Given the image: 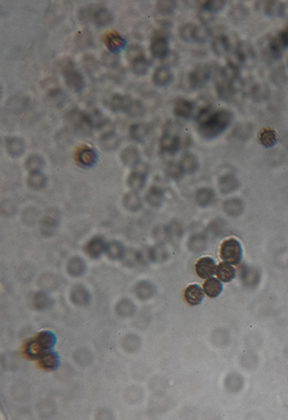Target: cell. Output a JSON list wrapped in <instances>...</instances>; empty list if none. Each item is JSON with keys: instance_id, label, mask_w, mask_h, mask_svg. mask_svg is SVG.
Masks as SVG:
<instances>
[{"instance_id": "cell-1", "label": "cell", "mask_w": 288, "mask_h": 420, "mask_svg": "<svg viewBox=\"0 0 288 420\" xmlns=\"http://www.w3.org/2000/svg\"><path fill=\"white\" fill-rule=\"evenodd\" d=\"M233 118V113L228 110L203 109L196 117L198 133L206 140L216 139L227 130Z\"/></svg>"}, {"instance_id": "cell-2", "label": "cell", "mask_w": 288, "mask_h": 420, "mask_svg": "<svg viewBox=\"0 0 288 420\" xmlns=\"http://www.w3.org/2000/svg\"><path fill=\"white\" fill-rule=\"evenodd\" d=\"M66 121L74 133L79 135H89L94 130L90 116L80 109H73L72 111H69L68 115L66 116Z\"/></svg>"}, {"instance_id": "cell-3", "label": "cell", "mask_w": 288, "mask_h": 420, "mask_svg": "<svg viewBox=\"0 0 288 420\" xmlns=\"http://www.w3.org/2000/svg\"><path fill=\"white\" fill-rule=\"evenodd\" d=\"M62 76H64L65 83L69 89L75 91V93H81L86 87V80L79 69L75 67L74 62L72 60H67L64 62L61 66Z\"/></svg>"}, {"instance_id": "cell-4", "label": "cell", "mask_w": 288, "mask_h": 420, "mask_svg": "<svg viewBox=\"0 0 288 420\" xmlns=\"http://www.w3.org/2000/svg\"><path fill=\"white\" fill-rule=\"evenodd\" d=\"M219 255L220 259L224 261V262L231 263L233 266H236L242 261V255L243 250L242 246L240 244V241L235 238H228L226 240H224L220 245L219 249Z\"/></svg>"}, {"instance_id": "cell-5", "label": "cell", "mask_w": 288, "mask_h": 420, "mask_svg": "<svg viewBox=\"0 0 288 420\" xmlns=\"http://www.w3.org/2000/svg\"><path fill=\"white\" fill-rule=\"evenodd\" d=\"M74 158H75L76 164L82 169H91L94 168L98 162V154L94 148L82 145L79 148H76L74 153Z\"/></svg>"}, {"instance_id": "cell-6", "label": "cell", "mask_w": 288, "mask_h": 420, "mask_svg": "<svg viewBox=\"0 0 288 420\" xmlns=\"http://www.w3.org/2000/svg\"><path fill=\"white\" fill-rule=\"evenodd\" d=\"M150 53L153 58L160 59V60L167 58L169 54V44L167 36L161 34V32L154 34L150 42Z\"/></svg>"}, {"instance_id": "cell-7", "label": "cell", "mask_w": 288, "mask_h": 420, "mask_svg": "<svg viewBox=\"0 0 288 420\" xmlns=\"http://www.w3.org/2000/svg\"><path fill=\"white\" fill-rule=\"evenodd\" d=\"M210 68L209 66L206 65H201L198 66L191 71L188 75V83H189V87L191 89H199V88H203L208 82L210 79Z\"/></svg>"}, {"instance_id": "cell-8", "label": "cell", "mask_w": 288, "mask_h": 420, "mask_svg": "<svg viewBox=\"0 0 288 420\" xmlns=\"http://www.w3.org/2000/svg\"><path fill=\"white\" fill-rule=\"evenodd\" d=\"M104 44L109 52L113 54H118L120 51H123L127 46V40L123 35H120L118 31L106 32L104 38Z\"/></svg>"}, {"instance_id": "cell-9", "label": "cell", "mask_w": 288, "mask_h": 420, "mask_svg": "<svg viewBox=\"0 0 288 420\" xmlns=\"http://www.w3.org/2000/svg\"><path fill=\"white\" fill-rule=\"evenodd\" d=\"M106 248H108V242L101 235H95L84 245V252L91 259H99L103 254L106 253Z\"/></svg>"}, {"instance_id": "cell-10", "label": "cell", "mask_w": 288, "mask_h": 420, "mask_svg": "<svg viewBox=\"0 0 288 420\" xmlns=\"http://www.w3.org/2000/svg\"><path fill=\"white\" fill-rule=\"evenodd\" d=\"M217 266L218 264L212 257L204 256L201 257L196 262V264H195V270H196L198 277L203 279H208L216 274Z\"/></svg>"}, {"instance_id": "cell-11", "label": "cell", "mask_w": 288, "mask_h": 420, "mask_svg": "<svg viewBox=\"0 0 288 420\" xmlns=\"http://www.w3.org/2000/svg\"><path fill=\"white\" fill-rule=\"evenodd\" d=\"M133 103H134V98L129 97L127 95L116 94L110 99V108L113 112H123L125 115H128Z\"/></svg>"}, {"instance_id": "cell-12", "label": "cell", "mask_w": 288, "mask_h": 420, "mask_svg": "<svg viewBox=\"0 0 288 420\" xmlns=\"http://www.w3.org/2000/svg\"><path fill=\"white\" fill-rule=\"evenodd\" d=\"M114 20V16H113V13L111 12L109 8H106V7H103V6H96V8L94 10V14H92V20L91 22H94L96 27L98 28H103V27H106V25H110L112 23Z\"/></svg>"}, {"instance_id": "cell-13", "label": "cell", "mask_w": 288, "mask_h": 420, "mask_svg": "<svg viewBox=\"0 0 288 420\" xmlns=\"http://www.w3.org/2000/svg\"><path fill=\"white\" fill-rule=\"evenodd\" d=\"M195 111V105L193 102L188 101L186 98H179L176 99L174 104V115L181 118V119L188 120L190 119L194 115Z\"/></svg>"}, {"instance_id": "cell-14", "label": "cell", "mask_w": 288, "mask_h": 420, "mask_svg": "<svg viewBox=\"0 0 288 420\" xmlns=\"http://www.w3.org/2000/svg\"><path fill=\"white\" fill-rule=\"evenodd\" d=\"M120 160L129 168H136L141 163V155L136 147L128 146L120 154Z\"/></svg>"}, {"instance_id": "cell-15", "label": "cell", "mask_w": 288, "mask_h": 420, "mask_svg": "<svg viewBox=\"0 0 288 420\" xmlns=\"http://www.w3.org/2000/svg\"><path fill=\"white\" fill-rule=\"evenodd\" d=\"M38 364L42 370L52 372L58 370L59 366H60V358H59V355L57 352L51 350V351H47L44 353V355L40 356V358L38 359Z\"/></svg>"}, {"instance_id": "cell-16", "label": "cell", "mask_w": 288, "mask_h": 420, "mask_svg": "<svg viewBox=\"0 0 288 420\" xmlns=\"http://www.w3.org/2000/svg\"><path fill=\"white\" fill-rule=\"evenodd\" d=\"M5 147L7 153L12 157H18L25 152V142L18 136H9L5 140Z\"/></svg>"}, {"instance_id": "cell-17", "label": "cell", "mask_w": 288, "mask_h": 420, "mask_svg": "<svg viewBox=\"0 0 288 420\" xmlns=\"http://www.w3.org/2000/svg\"><path fill=\"white\" fill-rule=\"evenodd\" d=\"M173 81V73L167 66H159L152 75V82L157 87H167Z\"/></svg>"}, {"instance_id": "cell-18", "label": "cell", "mask_w": 288, "mask_h": 420, "mask_svg": "<svg viewBox=\"0 0 288 420\" xmlns=\"http://www.w3.org/2000/svg\"><path fill=\"white\" fill-rule=\"evenodd\" d=\"M204 290H203L201 286L197 284H191L184 290L183 297L184 300L189 305L197 306L204 299Z\"/></svg>"}, {"instance_id": "cell-19", "label": "cell", "mask_w": 288, "mask_h": 420, "mask_svg": "<svg viewBox=\"0 0 288 420\" xmlns=\"http://www.w3.org/2000/svg\"><path fill=\"white\" fill-rule=\"evenodd\" d=\"M161 152L167 154H175L180 148V140L176 135L171 133H165L159 140Z\"/></svg>"}, {"instance_id": "cell-20", "label": "cell", "mask_w": 288, "mask_h": 420, "mask_svg": "<svg viewBox=\"0 0 288 420\" xmlns=\"http://www.w3.org/2000/svg\"><path fill=\"white\" fill-rule=\"evenodd\" d=\"M58 226H59V219L57 218V216L52 215V213H46V215L42 218V220H40V224H39L40 232H42V234L45 235V237H51V235H53L55 233V231H57Z\"/></svg>"}, {"instance_id": "cell-21", "label": "cell", "mask_w": 288, "mask_h": 420, "mask_svg": "<svg viewBox=\"0 0 288 420\" xmlns=\"http://www.w3.org/2000/svg\"><path fill=\"white\" fill-rule=\"evenodd\" d=\"M66 270H67V272L72 277H81L87 270V264L82 257L72 256L71 259L68 260L67 266H66Z\"/></svg>"}, {"instance_id": "cell-22", "label": "cell", "mask_w": 288, "mask_h": 420, "mask_svg": "<svg viewBox=\"0 0 288 420\" xmlns=\"http://www.w3.org/2000/svg\"><path fill=\"white\" fill-rule=\"evenodd\" d=\"M71 299L77 306H86L90 303V293L83 285L74 286L71 291Z\"/></svg>"}, {"instance_id": "cell-23", "label": "cell", "mask_w": 288, "mask_h": 420, "mask_svg": "<svg viewBox=\"0 0 288 420\" xmlns=\"http://www.w3.org/2000/svg\"><path fill=\"white\" fill-rule=\"evenodd\" d=\"M35 338L37 343L43 349L44 352L51 351L55 346V344H57V337H55V335L50 330L40 331Z\"/></svg>"}, {"instance_id": "cell-24", "label": "cell", "mask_w": 288, "mask_h": 420, "mask_svg": "<svg viewBox=\"0 0 288 420\" xmlns=\"http://www.w3.org/2000/svg\"><path fill=\"white\" fill-rule=\"evenodd\" d=\"M146 183V175L141 171H132L127 178V185L133 192H140L143 190Z\"/></svg>"}, {"instance_id": "cell-25", "label": "cell", "mask_w": 288, "mask_h": 420, "mask_svg": "<svg viewBox=\"0 0 288 420\" xmlns=\"http://www.w3.org/2000/svg\"><path fill=\"white\" fill-rule=\"evenodd\" d=\"M150 132V126L145 123H136L129 127V136L136 142H143Z\"/></svg>"}, {"instance_id": "cell-26", "label": "cell", "mask_w": 288, "mask_h": 420, "mask_svg": "<svg viewBox=\"0 0 288 420\" xmlns=\"http://www.w3.org/2000/svg\"><path fill=\"white\" fill-rule=\"evenodd\" d=\"M216 275H217L218 279H220L221 282L228 283V282H232L235 278L236 270L234 269L233 264L227 263V262H223V263L218 264V266H217Z\"/></svg>"}, {"instance_id": "cell-27", "label": "cell", "mask_w": 288, "mask_h": 420, "mask_svg": "<svg viewBox=\"0 0 288 420\" xmlns=\"http://www.w3.org/2000/svg\"><path fill=\"white\" fill-rule=\"evenodd\" d=\"M99 142H101L102 148L106 150V152H113V150L118 149V147L120 146L121 140L120 136L114 133V132H108V133L101 136Z\"/></svg>"}, {"instance_id": "cell-28", "label": "cell", "mask_w": 288, "mask_h": 420, "mask_svg": "<svg viewBox=\"0 0 288 420\" xmlns=\"http://www.w3.org/2000/svg\"><path fill=\"white\" fill-rule=\"evenodd\" d=\"M258 142L265 148H273L278 142V135L271 128H263L257 134Z\"/></svg>"}, {"instance_id": "cell-29", "label": "cell", "mask_w": 288, "mask_h": 420, "mask_svg": "<svg viewBox=\"0 0 288 420\" xmlns=\"http://www.w3.org/2000/svg\"><path fill=\"white\" fill-rule=\"evenodd\" d=\"M203 290L209 298H217L223 292V284H221L220 279L210 277L205 279L204 284H203Z\"/></svg>"}, {"instance_id": "cell-30", "label": "cell", "mask_w": 288, "mask_h": 420, "mask_svg": "<svg viewBox=\"0 0 288 420\" xmlns=\"http://www.w3.org/2000/svg\"><path fill=\"white\" fill-rule=\"evenodd\" d=\"M129 64H131L132 72L138 76L145 75L147 71H149V68L151 67V61L149 59H146L145 56L134 59V60L129 62Z\"/></svg>"}, {"instance_id": "cell-31", "label": "cell", "mask_w": 288, "mask_h": 420, "mask_svg": "<svg viewBox=\"0 0 288 420\" xmlns=\"http://www.w3.org/2000/svg\"><path fill=\"white\" fill-rule=\"evenodd\" d=\"M125 253H126V248L123 242L113 240L108 244V248H106V255L109 256L110 260H121L124 259Z\"/></svg>"}, {"instance_id": "cell-32", "label": "cell", "mask_w": 288, "mask_h": 420, "mask_svg": "<svg viewBox=\"0 0 288 420\" xmlns=\"http://www.w3.org/2000/svg\"><path fill=\"white\" fill-rule=\"evenodd\" d=\"M27 183H28L29 189H31L34 191H39V190H43L44 187L46 186L47 178L42 171L31 172V173H29Z\"/></svg>"}, {"instance_id": "cell-33", "label": "cell", "mask_w": 288, "mask_h": 420, "mask_svg": "<svg viewBox=\"0 0 288 420\" xmlns=\"http://www.w3.org/2000/svg\"><path fill=\"white\" fill-rule=\"evenodd\" d=\"M23 353L28 359H39L40 356L44 355L45 352L43 351L40 345L37 343L36 338H31L30 341H28L27 343L24 344Z\"/></svg>"}, {"instance_id": "cell-34", "label": "cell", "mask_w": 288, "mask_h": 420, "mask_svg": "<svg viewBox=\"0 0 288 420\" xmlns=\"http://www.w3.org/2000/svg\"><path fill=\"white\" fill-rule=\"evenodd\" d=\"M134 292H135L136 297H138L139 299L146 300V299H149V298H151V297L153 296L154 287H153L152 284H151L150 282L141 281V282H139L138 284L135 285Z\"/></svg>"}, {"instance_id": "cell-35", "label": "cell", "mask_w": 288, "mask_h": 420, "mask_svg": "<svg viewBox=\"0 0 288 420\" xmlns=\"http://www.w3.org/2000/svg\"><path fill=\"white\" fill-rule=\"evenodd\" d=\"M124 207L126 208L128 211H138V210L141 209L142 207V201L141 198L139 197V194L136 192H129L126 195H125L123 199Z\"/></svg>"}, {"instance_id": "cell-36", "label": "cell", "mask_w": 288, "mask_h": 420, "mask_svg": "<svg viewBox=\"0 0 288 420\" xmlns=\"http://www.w3.org/2000/svg\"><path fill=\"white\" fill-rule=\"evenodd\" d=\"M212 51L215 52L217 56H224V54L228 53V51L231 49V45H230V40H228L227 36L225 35H220V36H217V37L213 39L212 42Z\"/></svg>"}, {"instance_id": "cell-37", "label": "cell", "mask_w": 288, "mask_h": 420, "mask_svg": "<svg viewBox=\"0 0 288 420\" xmlns=\"http://www.w3.org/2000/svg\"><path fill=\"white\" fill-rule=\"evenodd\" d=\"M217 94L221 99H223V101L230 102L231 99H233L235 91H234L233 86H232V83L221 79L220 82L217 83Z\"/></svg>"}, {"instance_id": "cell-38", "label": "cell", "mask_w": 288, "mask_h": 420, "mask_svg": "<svg viewBox=\"0 0 288 420\" xmlns=\"http://www.w3.org/2000/svg\"><path fill=\"white\" fill-rule=\"evenodd\" d=\"M180 167L182 169L183 172L193 173L194 171H196L198 168L197 157L190 153L184 154L180 161Z\"/></svg>"}, {"instance_id": "cell-39", "label": "cell", "mask_w": 288, "mask_h": 420, "mask_svg": "<svg viewBox=\"0 0 288 420\" xmlns=\"http://www.w3.org/2000/svg\"><path fill=\"white\" fill-rule=\"evenodd\" d=\"M25 169L29 172H38V171H42V169L44 168V165H45V161H44V158L40 156L38 154H32L30 156L27 157V160H25Z\"/></svg>"}, {"instance_id": "cell-40", "label": "cell", "mask_w": 288, "mask_h": 420, "mask_svg": "<svg viewBox=\"0 0 288 420\" xmlns=\"http://www.w3.org/2000/svg\"><path fill=\"white\" fill-rule=\"evenodd\" d=\"M238 186H239L238 179L232 175H226V176L221 177V179L219 180V187L221 192L225 194L231 193L232 191L236 190V187Z\"/></svg>"}, {"instance_id": "cell-41", "label": "cell", "mask_w": 288, "mask_h": 420, "mask_svg": "<svg viewBox=\"0 0 288 420\" xmlns=\"http://www.w3.org/2000/svg\"><path fill=\"white\" fill-rule=\"evenodd\" d=\"M224 210L227 215L238 216L243 211V204L239 199H231L224 204Z\"/></svg>"}, {"instance_id": "cell-42", "label": "cell", "mask_w": 288, "mask_h": 420, "mask_svg": "<svg viewBox=\"0 0 288 420\" xmlns=\"http://www.w3.org/2000/svg\"><path fill=\"white\" fill-rule=\"evenodd\" d=\"M250 95H252V98L255 102H263L267 101L269 96H270V90H269V88L265 84L258 83L253 87Z\"/></svg>"}, {"instance_id": "cell-43", "label": "cell", "mask_w": 288, "mask_h": 420, "mask_svg": "<svg viewBox=\"0 0 288 420\" xmlns=\"http://www.w3.org/2000/svg\"><path fill=\"white\" fill-rule=\"evenodd\" d=\"M116 311L118 315L123 316V318H128V316H132L135 312V306L132 303L131 300L128 299H123L118 303Z\"/></svg>"}, {"instance_id": "cell-44", "label": "cell", "mask_w": 288, "mask_h": 420, "mask_svg": "<svg viewBox=\"0 0 288 420\" xmlns=\"http://www.w3.org/2000/svg\"><path fill=\"white\" fill-rule=\"evenodd\" d=\"M197 25L194 23H184L180 27L179 34L180 37L182 38L184 42H195V32H196Z\"/></svg>"}, {"instance_id": "cell-45", "label": "cell", "mask_w": 288, "mask_h": 420, "mask_svg": "<svg viewBox=\"0 0 288 420\" xmlns=\"http://www.w3.org/2000/svg\"><path fill=\"white\" fill-rule=\"evenodd\" d=\"M145 199L151 207H159L162 201V192L158 187H151L145 195Z\"/></svg>"}, {"instance_id": "cell-46", "label": "cell", "mask_w": 288, "mask_h": 420, "mask_svg": "<svg viewBox=\"0 0 288 420\" xmlns=\"http://www.w3.org/2000/svg\"><path fill=\"white\" fill-rule=\"evenodd\" d=\"M215 199V193H213L212 190L210 189H201L197 191L196 193V202L202 206V207H206L209 206Z\"/></svg>"}, {"instance_id": "cell-47", "label": "cell", "mask_w": 288, "mask_h": 420, "mask_svg": "<svg viewBox=\"0 0 288 420\" xmlns=\"http://www.w3.org/2000/svg\"><path fill=\"white\" fill-rule=\"evenodd\" d=\"M178 7V3L173 0H160V1H157L156 8L158 13H160L161 15H169L172 14Z\"/></svg>"}, {"instance_id": "cell-48", "label": "cell", "mask_w": 288, "mask_h": 420, "mask_svg": "<svg viewBox=\"0 0 288 420\" xmlns=\"http://www.w3.org/2000/svg\"><path fill=\"white\" fill-rule=\"evenodd\" d=\"M32 301L37 309H47L52 306V299L45 292H37Z\"/></svg>"}, {"instance_id": "cell-49", "label": "cell", "mask_w": 288, "mask_h": 420, "mask_svg": "<svg viewBox=\"0 0 288 420\" xmlns=\"http://www.w3.org/2000/svg\"><path fill=\"white\" fill-rule=\"evenodd\" d=\"M238 76H239V67H236V66L228 64L227 62V65L225 66V67L223 68V71H221V77H223V80L232 83L238 79Z\"/></svg>"}, {"instance_id": "cell-50", "label": "cell", "mask_w": 288, "mask_h": 420, "mask_svg": "<svg viewBox=\"0 0 288 420\" xmlns=\"http://www.w3.org/2000/svg\"><path fill=\"white\" fill-rule=\"evenodd\" d=\"M189 248L191 250H194V252H201L205 248L206 246V240L205 238L203 237L201 234H196V235H193V237L190 238L189 240Z\"/></svg>"}, {"instance_id": "cell-51", "label": "cell", "mask_w": 288, "mask_h": 420, "mask_svg": "<svg viewBox=\"0 0 288 420\" xmlns=\"http://www.w3.org/2000/svg\"><path fill=\"white\" fill-rule=\"evenodd\" d=\"M145 115V106L143 105V103L139 99H134V103H133L131 111L128 113V117L131 118H140Z\"/></svg>"}, {"instance_id": "cell-52", "label": "cell", "mask_w": 288, "mask_h": 420, "mask_svg": "<svg viewBox=\"0 0 288 420\" xmlns=\"http://www.w3.org/2000/svg\"><path fill=\"white\" fill-rule=\"evenodd\" d=\"M225 1H219V0H216V1H206L203 5V10L209 14H216L224 8Z\"/></svg>"}, {"instance_id": "cell-53", "label": "cell", "mask_w": 288, "mask_h": 420, "mask_svg": "<svg viewBox=\"0 0 288 420\" xmlns=\"http://www.w3.org/2000/svg\"><path fill=\"white\" fill-rule=\"evenodd\" d=\"M142 56H145V54H144V51H143L142 47L138 45V44H133V45L128 47L127 59H128L129 62L134 60V59H138V58L142 57Z\"/></svg>"}, {"instance_id": "cell-54", "label": "cell", "mask_w": 288, "mask_h": 420, "mask_svg": "<svg viewBox=\"0 0 288 420\" xmlns=\"http://www.w3.org/2000/svg\"><path fill=\"white\" fill-rule=\"evenodd\" d=\"M210 32L205 27H202V25H197L196 32H195V42L196 43H204L206 39L209 38Z\"/></svg>"}, {"instance_id": "cell-55", "label": "cell", "mask_w": 288, "mask_h": 420, "mask_svg": "<svg viewBox=\"0 0 288 420\" xmlns=\"http://www.w3.org/2000/svg\"><path fill=\"white\" fill-rule=\"evenodd\" d=\"M247 14L248 13H247L245 6H236L234 9H232L231 17H232V20H234V21H236L238 17L240 20H242L243 16H247Z\"/></svg>"}, {"instance_id": "cell-56", "label": "cell", "mask_w": 288, "mask_h": 420, "mask_svg": "<svg viewBox=\"0 0 288 420\" xmlns=\"http://www.w3.org/2000/svg\"><path fill=\"white\" fill-rule=\"evenodd\" d=\"M103 62H104L108 67H113V66L117 65L118 59L116 57V54H113L111 52H106L104 56H103Z\"/></svg>"}, {"instance_id": "cell-57", "label": "cell", "mask_w": 288, "mask_h": 420, "mask_svg": "<svg viewBox=\"0 0 288 420\" xmlns=\"http://www.w3.org/2000/svg\"><path fill=\"white\" fill-rule=\"evenodd\" d=\"M276 38L278 39L279 44L284 47V50H285L286 47H288V27L285 29V30H283L282 32H280L278 37H276Z\"/></svg>"}, {"instance_id": "cell-58", "label": "cell", "mask_w": 288, "mask_h": 420, "mask_svg": "<svg viewBox=\"0 0 288 420\" xmlns=\"http://www.w3.org/2000/svg\"><path fill=\"white\" fill-rule=\"evenodd\" d=\"M182 172V169H181V167H180V164L178 165V164H175V163H173L171 167L168 168V173L171 176H173V177H175V178H178L179 177V175L180 173Z\"/></svg>"}]
</instances>
